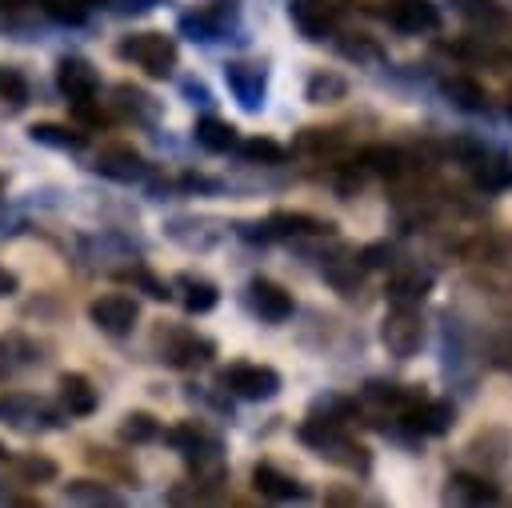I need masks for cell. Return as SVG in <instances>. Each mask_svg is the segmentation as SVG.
<instances>
[{
	"instance_id": "cell-13",
	"label": "cell",
	"mask_w": 512,
	"mask_h": 508,
	"mask_svg": "<svg viewBox=\"0 0 512 508\" xmlns=\"http://www.w3.org/2000/svg\"><path fill=\"white\" fill-rule=\"evenodd\" d=\"M44 356H40V344L24 332H8L0 336V380H16L20 372L36 368Z\"/></svg>"
},
{
	"instance_id": "cell-26",
	"label": "cell",
	"mask_w": 512,
	"mask_h": 508,
	"mask_svg": "<svg viewBox=\"0 0 512 508\" xmlns=\"http://www.w3.org/2000/svg\"><path fill=\"white\" fill-rule=\"evenodd\" d=\"M444 96H448L456 108H464V112H484V108H488V92H484V84L472 80V76H448V80H444Z\"/></svg>"
},
{
	"instance_id": "cell-40",
	"label": "cell",
	"mask_w": 512,
	"mask_h": 508,
	"mask_svg": "<svg viewBox=\"0 0 512 508\" xmlns=\"http://www.w3.org/2000/svg\"><path fill=\"white\" fill-rule=\"evenodd\" d=\"M72 112H76V116H80L84 124H92V128L108 120V116H104V112H100V108L92 104V96H88V100H72Z\"/></svg>"
},
{
	"instance_id": "cell-28",
	"label": "cell",
	"mask_w": 512,
	"mask_h": 508,
	"mask_svg": "<svg viewBox=\"0 0 512 508\" xmlns=\"http://www.w3.org/2000/svg\"><path fill=\"white\" fill-rule=\"evenodd\" d=\"M304 96H308V104H336V100H344V96H348V80H344L340 72L320 68V72H312V76H308Z\"/></svg>"
},
{
	"instance_id": "cell-3",
	"label": "cell",
	"mask_w": 512,
	"mask_h": 508,
	"mask_svg": "<svg viewBox=\"0 0 512 508\" xmlns=\"http://www.w3.org/2000/svg\"><path fill=\"white\" fill-rule=\"evenodd\" d=\"M380 344H384L392 356H400V360H408V356L420 352V344H424V320H420L416 304H396V308L384 316V324H380Z\"/></svg>"
},
{
	"instance_id": "cell-7",
	"label": "cell",
	"mask_w": 512,
	"mask_h": 508,
	"mask_svg": "<svg viewBox=\"0 0 512 508\" xmlns=\"http://www.w3.org/2000/svg\"><path fill=\"white\" fill-rule=\"evenodd\" d=\"M92 172L116 180V184H132V180H144L148 176V160L132 148V144H104L92 160Z\"/></svg>"
},
{
	"instance_id": "cell-34",
	"label": "cell",
	"mask_w": 512,
	"mask_h": 508,
	"mask_svg": "<svg viewBox=\"0 0 512 508\" xmlns=\"http://www.w3.org/2000/svg\"><path fill=\"white\" fill-rule=\"evenodd\" d=\"M40 8L60 24H84L88 12L96 8V0H40Z\"/></svg>"
},
{
	"instance_id": "cell-46",
	"label": "cell",
	"mask_w": 512,
	"mask_h": 508,
	"mask_svg": "<svg viewBox=\"0 0 512 508\" xmlns=\"http://www.w3.org/2000/svg\"><path fill=\"white\" fill-rule=\"evenodd\" d=\"M4 456H8V448H4V444H0V460H4Z\"/></svg>"
},
{
	"instance_id": "cell-18",
	"label": "cell",
	"mask_w": 512,
	"mask_h": 508,
	"mask_svg": "<svg viewBox=\"0 0 512 508\" xmlns=\"http://www.w3.org/2000/svg\"><path fill=\"white\" fill-rule=\"evenodd\" d=\"M252 488H256L260 496H268V500H304V496H308V488H304L296 476L280 472L276 464H256V468H252Z\"/></svg>"
},
{
	"instance_id": "cell-2",
	"label": "cell",
	"mask_w": 512,
	"mask_h": 508,
	"mask_svg": "<svg viewBox=\"0 0 512 508\" xmlns=\"http://www.w3.org/2000/svg\"><path fill=\"white\" fill-rule=\"evenodd\" d=\"M116 56L160 80V76H172V68H176V40L164 32H128V36H120Z\"/></svg>"
},
{
	"instance_id": "cell-42",
	"label": "cell",
	"mask_w": 512,
	"mask_h": 508,
	"mask_svg": "<svg viewBox=\"0 0 512 508\" xmlns=\"http://www.w3.org/2000/svg\"><path fill=\"white\" fill-rule=\"evenodd\" d=\"M16 292H20V280H16V272L0 264V296H16Z\"/></svg>"
},
{
	"instance_id": "cell-5",
	"label": "cell",
	"mask_w": 512,
	"mask_h": 508,
	"mask_svg": "<svg viewBox=\"0 0 512 508\" xmlns=\"http://www.w3.org/2000/svg\"><path fill=\"white\" fill-rule=\"evenodd\" d=\"M220 384L240 400H272L280 392V372L268 364H232L220 372Z\"/></svg>"
},
{
	"instance_id": "cell-12",
	"label": "cell",
	"mask_w": 512,
	"mask_h": 508,
	"mask_svg": "<svg viewBox=\"0 0 512 508\" xmlns=\"http://www.w3.org/2000/svg\"><path fill=\"white\" fill-rule=\"evenodd\" d=\"M248 308H252L260 320L280 324V320H288V316H292V296H288L276 280L256 276V280H248Z\"/></svg>"
},
{
	"instance_id": "cell-39",
	"label": "cell",
	"mask_w": 512,
	"mask_h": 508,
	"mask_svg": "<svg viewBox=\"0 0 512 508\" xmlns=\"http://www.w3.org/2000/svg\"><path fill=\"white\" fill-rule=\"evenodd\" d=\"M124 280L140 284V288H144V292H148L152 300H168V296H172V288H168L164 280H156L152 272H144V268H136V272H124Z\"/></svg>"
},
{
	"instance_id": "cell-8",
	"label": "cell",
	"mask_w": 512,
	"mask_h": 508,
	"mask_svg": "<svg viewBox=\"0 0 512 508\" xmlns=\"http://www.w3.org/2000/svg\"><path fill=\"white\" fill-rule=\"evenodd\" d=\"M396 416L404 420V428H412V432H420V436H440V432H448L452 420H456V412H452L448 400H428V396H412Z\"/></svg>"
},
{
	"instance_id": "cell-35",
	"label": "cell",
	"mask_w": 512,
	"mask_h": 508,
	"mask_svg": "<svg viewBox=\"0 0 512 508\" xmlns=\"http://www.w3.org/2000/svg\"><path fill=\"white\" fill-rule=\"evenodd\" d=\"M460 12H464L472 24H480V28H500V24L508 20V12H504L496 0H460Z\"/></svg>"
},
{
	"instance_id": "cell-6",
	"label": "cell",
	"mask_w": 512,
	"mask_h": 508,
	"mask_svg": "<svg viewBox=\"0 0 512 508\" xmlns=\"http://www.w3.org/2000/svg\"><path fill=\"white\" fill-rule=\"evenodd\" d=\"M88 320L104 332V336H128L140 320V304L124 292H108V296H96L88 304Z\"/></svg>"
},
{
	"instance_id": "cell-19",
	"label": "cell",
	"mask_w": 512,
	"mask_h": 508,
	"mask_svg": "<svg viewBox=\"0 0 512 508\" xmlns=\"http://www.w3.org/2000/svg\"><path fill=\"white\" fill-rule=\"evenodd\" d=\"M388 20H392L400 32H408V36H420V32L440 28V12H436L432 0H396L392 12H388Z\"/></svg>"
},
{
	"instance_id": "cell-43",
	"label": "cell",
	"mask_w": 512,
	"mask_h": 508,
	"mask_svg": "<svg viewBox=\"0 0 512 508\" xmlns=\"http://www.w3.org/2000/svg\"><path fill=\"white\" fill-rule=\"evenodd\" d=\"M184 96H192V104H208V88L196 80H184Z\"/></svg>"
},
{
	"instance_id": "cell-14",
	"label": "cell",
	"mask_w": 512,
	"mask_h": 508,
	"mask_svg": "<svg viewBox=\"0 0 512 508\" xmlns=\"http://www.w3.org/2000/svg\"><path fill=\"white\" fill-rule=\"evenodd\" d=\"M268 240H292V236H332V220L308 216V212H272L264 220Z\"/></svg>"
},
{
	"instance_id": "cell-25",
	"label": "cell",
	"mask_w": 512,
	"mask_h": 508,
	"mask_svg": "<svg viewBox=\"0 0 512 508\" xmlns=\"http://www.w3.org/2000/svg\"><path fill=\"white\" fill-rule=\"evenodd\" d=\"M408 152L404 148H388V144H376V148H364L360 152V168L364 172H376V176H388V180H396V176H404L408 172Z\"/></svg>"
},
{
	"instance_id": "cell-49",
	"label": "cell",
	"mask_w": 512,
	"mask_h": 508,
	"mask_svg": "<svg viewBox=\"0 0 512 508\" xmlns=\"http://www.w3.org/2000/svg\"><path fill=\"white\" fill-rule=\"evenodd\" d=\"M508 112H512V108H508Z\"/></svg>"
},
{
	"instance_id": "cell-36",
	"label": "cell",
	"mask_w": 512,
	"mask_h": 508,
	"mask_svg": "<svg viewBox=\"0 0 512 508\" xmlns=\"http://www.w3.org/2000/svg\"><path fill=\"white\" fill-rule=\"evenodd\" d=\"M348 60H356V64H372V60H380V48L364 36V32H344V40L336 44Z\"/></svg>"
},
{
	"instance_id": "cell-41",
	"label": "cell",
	"mask_w": 512,
	"mask_h": 508,
	"mask_svg": "<svg viewBox=\"0 0 512 508\" xmlns=\"http://www.w3.org/2000/svg\"><path fill=\"white\" fill-rule=\"evenodd\" d=\"M392 260V248H384V244H368L364 252H360V264L364 268H380V264H388Z\"/></svg>"
},
{
	"instance_id": "cell-21",
	"label": "cell",
	"mask_w": 512,
	"mask_h": 508,
	"mask_svg": "<svg viewBox=\"0 0 512 508\" xmlns=\"http://www.w3.org/2000/svg\"><path fill=\"white\" fill-rule=\"evenodd\" d=\"M60 404H64L68 416H92L96 404H100V396H96V388H92L88 376L64 372V376H60Z\"/></svg>"
},
{
	"instance_id": "cell-32",
	"label": "cell",
	"mask_w": 512,
	"mask_h": 508,
	"mask_svg": "<svg viewBox=\"0 0 512 508\" xmlns=\"http://www.w3.org/2000/svg\"><path fill=\"white\" fill-rule=\"evenodd\" d=\"M360 272H364V264L352 256H344V260H332L328 268H324V276H328V284L340 292V296H352L356 288H360Z\"/></svg>"
},
{
	"instance_id": "cell-24",
	"label": "cell",
	"mask_w": 512,
	"mask_h": 508,
	"mask_svg": "<svg viewBox=\"0 0 512 508\" xmlns=\"http://www.w3.org/2000/svg\"><path fill=\"white\" fill-rule=\"evenodd\" d=\"M116 100V112L120 116H128V120H136V124H152L156 120V112H160V104L144 92V88H132V84H116V92H112Z\"/></svg>"
},
{
	"instance_id": "cell-4",
	"label": "cell",
	"mask_w": 512,
	"mask_h": 508,
	"mask_svg": "<svg viewBox=\"0 0 512 508\" xmlns=\"http://www.w3.org/2000/svg\"><path fill=\"white\" fill-rule=\"evenodd\" d=\"M236 24H240V0H208L196 12H184L180 16V28L192 40H204V44L208 40H224Z\"/></svg>"
},
{
	"instance_id": "cell-48",
	"label": "cell",
	"mask_w": 512,
	"mask_h": 508,
	"mask_svg": "<svg viewBox=\"0 0 512 508\" xmlns=\"http://www.w3.org/2000/svg\"><path fill=\"white\" fill-rule=\"evenodd\" d=\"M0 500H8V496H4V488H0Z\"/></svg>"
},
{
	"instance_id": "cell-22",
	"label": "cell",
	"mask_w": 512,
	"mask_h": 508,
	"mask_svg": "<svg viewBox=\"0 0 512 508\" xmlns=\"http://www.w3.org/2000/svg\"><path fill=\"white\" fill-rule=\"evenodd\" d=\"M448 500H460V504H496L500 500V488L484 476H472V472H456L448 480Z\"/></svg>"
},
{
	"instance_id": "cell-1",
	"label": "cell",
	"mask_w": 512,
	"mask_h": 508,
	"mask_svg": "<svg viewBox=\"0 0 512 508\" xmlns=\"http://www.w3.org/2000/svg\"><path fill=\"white\" fill-rule=\"evenodd\" d=\"M296 436L316 452V456H324V460H332V464H340V468H348V472H368V448H360L348 432H344V420H332V416H308L300 428H296Z\"/></svg>"
},
{
	"instance_id": "cell-16",
	"label": "cell",
	"mask_w": 512,
	"mask_h": 508,
	"mask_svg": "<svg viewBox=\"0 0 512 508\" xmlns=\"http://www.w3.org/2000/svg\"><path fill=\"white\" fill-rule=\"evenodd\" d=\"M468 172H472L476 188H484V192L512 188V156H504V152H472Z\"/></svg>"
},
{
	"instance_id": "cell-45",
	"label": "cell",
	"mask_w": 512,
	"mask_h": 508,
	"mask_svg": "<svg viewBox=\"0 0 512 508\" xmlns=\"http://www.w3.org/2000/svg\"><path fill=\"white\" fill-rule=\"evenodd\" d=\"M24 0H0V8H20Z\"/></svg>"
},
{
	"instance_id": "cell-30",
	"label": "cell",
	"mask_w": 512,
	"mask_h": 508,
	"mask_svg": "<svg viewBox=\"0 0 512 508\" xmlns=\"http://www.w3.org/2000/svg\"><path fill=\"white\" fill-rule=\"evenodd\" d=\"M368 404H376V408H384V412H400L416 392H408V388H400V384H392V380H368L364 384V392H360Z\"/></svg>"
},
{
	"instance_id": "cell-27",
	"label": "cell",
	"mask_w": 512,
	"mask_h": 508,
	"mask_svg": "<svg viewBox=\"0 0 512 508\" xmlns=\"http://www.w3.org/2000/svg\"><path fill=\"white\" fill-rule=\"evenodd\" d=\"M192 136H196V144L208 148V152H228V148H236V128H232L228 120H220V116H200L196 128H192Z\"/></svg>"
},
{
	"instance_id": "cell-11",
	"label": "cell",
	"mask_w": 512,
	"mask_h": 508,
	"mask_svg": "<svg viewBox=\"0 0 512 508\" xmlns=\"http://www.w3.org/2000/svg\"><path fill=\"white\" fill-rule=\"evenodd\" d=\"M56 88L68 100H88V96H96L100 76H96V68L84 56H60L56 60Z\"/></svg>"
},
{
	"instance_id": "cell-17",
	"label": "cell",
	"mask_w": 512,
	"mask_h": 508,
	"mask_svg": "<svg viewBox=\"0 0 512 508\" xmlns=\"http://www.w3.org/2000/svg\"><path fill=\"white\" fill-rule=\"evenodd\" d=\"M172 288H176V296H180L184 312H192V316H204V312H212V308H216V300H220V288H216L208 276H192V272H180V276L172 280Z\"/></svg>"
},
{
	"instance_id": "cell-15",
	"label": "cell",
	"mask_w": 512,
	"mask_h": 508,
	"mask_svg": "<svg viewBox=\"0 0 512 508\" xmlns=\"http://www.w3.org/2000/svg\"><path fill=\"white\" fill-rule=\"evenodd\" d=\"M216 356V344L208 336H196V332H168V344H164V360L176 364V368H200Z\"/></svg>"
},
{
	"instance_id": "cell-20",
	"label": "cell",
	"mask_w": 512,
	"mask_h": 508,
	"mask_svg": "<svg viewBox=\"0 0 512 508\" xmlns=\"http://www.w3.org/2000/svg\"><path fill=\"white\" fill-rule=\"evenodd\" d=\"M432 292V272L412 264V268H396L388 276V300L392 304H420Z\"/></svg>"
},
{
	"instance_id": "cell-29",
	"label": "cell",
	"mask_w": 512,
	"mask_h": 508,
	"mask_svg": "<svg viewBox=\"0 0 512 508\" xmlns=\"http://www.w3.org/2000/svg\"><path fill=\"white\" fill-rule=\"evenodd\" d=\"M28 136H32V144H44V148H60V152H76V148H84V132H76V128H64V124H52V120H44V124H32V128H28Z\"/></svg>"
},
{
	"instance_id": "cell-44",
	"label": "cell",
	"mask_w": 512,
	"mask_h": 508,
	"mask_svg": "<svg viewBox=\"0 0 512 508\" xmlns=\"http://www.w3.org/2000/svg\"><path fill=\"white\" fill-rule=\"evenodd\" d=\"M152 4H156V0H120L116 12H148Z\"/></svg>"
},
{
	"instance_id": "cell-33",
	"label": "cell",
	"mask_w": 512,
	"mask_h": 508,
	"mask_svg": "<svg viewBox=\"0 0 512 508\" xmlns=\"http://www.w3.org/2000/svg\"><path fill=\"white\" fill-rule=\"evenodd\" d=\"M16 472L28 480V484H44V480H56V460L44 456V452H20L16 456Z\"/></svg>"
},
{
	"instance_id": "cell-38",
	"label": "cell",
	"mask_w": 512,
	"mask_h": 508,
	"mask_svg": "<svg viewBox=\"0 0 512 508\" xmlns=\"http://www.w3.org/2000/svg\"><path fill=\"white\" fill-rule=\"evenodd\" d=\"M0 100H8V104L28 100V80H24L20 68H0Z\"/></svg>"
},
{
	"instance_id": "cell-31",
	"label": "cell",
	"mask_w": 512,
	"mask_h": 508,
	"mask_svg": "<svg viewBox=\"0 0 512 508\" xmlns=\"http://www.w3.org/2000/svg\"><path fill=\"white\" fill-rule=\"evenodd\" d=\"M120 440L124 444H148V440H156L160 436V420L152 416V412H124V420H120Z\"/></svg>"
},
{
	"instance_id": "cell-47",
	"label": "cell",
	"mask_w": 512,
	"mask_h": 508,
	"mask_svg": "<svg viewBox=\"0 0 512 508\" xmlns=\"http://www.w3.org/2000/svg\"><path fill=\"white\" fill-rule=\"evenodd\" d=\"M0 196H4V176H0Z\"/></svg>"
},
{
	"instance_id": "cell-23",
	"label": "cell",
	"mask_w": 512,
	"mask_h": 508,
	"mask_svg": "<svg viewBox=\"0 0 512 508\" xmlns=\"http://www.w3.org/2000/svg\"><path fill=\"white\" fill-rule=\"evenodd\" d=\"M64 500L68 504H88V508H120L124 504V496L116 492V488H108L104 480H68L64 484Z\"/></svg>"
},
{
	"instance_id": "cell-37",
	"label": "cell",
	"mask_w": 512,
	"mask_h": 508,
	"mask_svg": "<svg viewBox=\"0 0 512 508\" xmlns=\"http://www.w3.org/2000/svg\"><path fill=\"white\" fill-rule=\"evenodd\" d=\"M240 152H244L248 160H256V164H280V160H284V148H280L276 140H268V136H252V140H244Z\"/></svg>"
},
{
	"instance_id": "cell-9",
	"label": "cell",
	"mask_w": 512,
	"mask_h": 508,
	"mask_svg": "<svg viewBox=\"0 0 512 508\" xmlns=\"http://www.w3.org/2000/svg\"><path fill=\"white\" fill-rule=\"evenodd\" d=\"M224 84H228V92L240 100V108H248V112H260V108H264L268 76H264L260 64H244V60L224 64Z\"/></svg>"
},
{
	"instance_id": "cell-10",
	"label": "cell",
	"mask_w": 512,
	"mask_h": 508,
	"mask_svg": "<svg viewBox=\"0 0 512 508\" xmlns=\"http://www.w3.org/2000/svg\"><path fill=\"white\" fill-rule=\"evenodd\" d=\"M288 16H292V24L300 28L304 40H324L336 28V4L332 0H292Z\"/></svg>"
}]
</instances>
